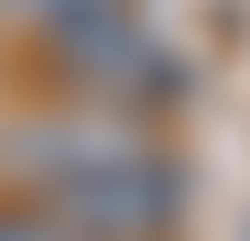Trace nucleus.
<instances>
[{
    "mask_svg": "<svg viewBox=\"0 0 250 241\" xmlns=\"http://www.w3.org/2000/svg\"><path fill=\"white\" fill-rule=\"evenodd\" d=\"M0 176L19 186V204H46L65 223H93V232H121V241H167L176 214H186L176 149L139 111H102V102L9 121L0 130Z\"/></svg>",
    "mask_w": 250,
    "mask_h": 241,
    "instance_id": "nucleus-1",
    "label": "nucleus"
},
{
    "mask_svg": "<svg viewBox=\"0 0 250 241\" xmlns=\"http://www.w3.org/2000/svg\"><path fill=\"white\" fill-rule=\"evenodd\" d=\"M46 56H56V74L74 84V102H102V111H139V121H148L158 102L186 93V56H176L139 9H111V19H93V28L56 37Z\"/></svg>",
    "mask_w": 250,
    "mask_h": 241,
    "instance_id": "nucleus-2",
    "label": "nucleus"
},
{
    "mask_svg": "<svg viewBox=\"0 0 250 241\" xmlns=\"http://www.w3.org/2000/svg\"><path fill=\"white\" fill-rule=\"evenodd\" d=\"M111 9H130V0H0V19H9V28H28L37 46H56V37L93 28V19H111Z\"/></svg>",
    "mask_w": 250,
    "mask_h": 241,
    "instance_id": "nucleus-3",
    "label": "nucleus"
},
{
    "mask_svg": "<svg viewBox=\"0 0 250 241\" xmlns=\"http://www.w3.org/2000/svg\"><path fill=\"white\" fill-rule=\"evenodd\" d=\"M0 241H121V232L65 223V214H46V204H0Z\"/></svg>",
    "mask_w": 250,
    "mask_h": 241,
    "instance_id": "nucleus-4",
    "label": "nucleus"
}]
</instances>
